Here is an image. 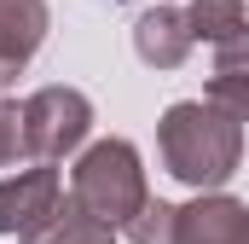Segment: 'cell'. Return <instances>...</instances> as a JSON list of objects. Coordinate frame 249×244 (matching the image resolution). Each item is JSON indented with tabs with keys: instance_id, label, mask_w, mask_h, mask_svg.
Masks as SVG:
<instances>
[{
	"instance_id": "cell-5",
	"label": "cell",
	"mask_w": 249,
	"mask_h": 244,
	"mask_svg": "<svg viewBox=\"0 0 249 244\" xmlns=\"http://www.w3.org/2000/svg\"><path fill=\"white\" fill-rule=\"evenodd\" d=\"M180 244H249V209L238 198L203 192L180 209Z\"/></svg>"
},
{
	"instance_id": "cell-8",
	"label": "cell",
	"mask_w": 249,
	"mask_h": 244,
	"mask_svg": "<svg viewBox=\"0 0 249 244\" xmlns=\"http://www.w3.org/2000/svg\"><path fill=\"white\" fill-rule=\"evenodd\" d=\"M23 244H116V227L99 221V215L70 192V198L53 203V215H41V221L23 233Z\"/></svg>"
},
{
	"instance_id": "cell-2",
	"label": "cell",
	"mask_w": 249,
	"mask_h": 244,
	"mask_svg": "<svg viewBox=\"0 0 249 244\" xmlns=\"http://www.w3.org/2000/svg\"><path fill=\"white\" fill-rule=\"evenodd\" d=\"M70 192L110 227H127L139 209H145V169H139V151L127 140H99L75 157V175H70Z\"/></svg>"
},
{
	"instance_id": "cell-4",
	"label": "cell",
	"mask_w": 249,
	"mask_h": 244,
	"mask_svg": "<svg viewBox=\"0 0 249 244\" xmlns=\"http://www.w3.org/2000/svg\"><path fill=\"white\" fill-rule=\"evenodd\" d=\"M64 198L58 169H23L12 181H0V233H29L41 215H53V203Z\"/></svg>"
},
{
	"instance_id": "cell-7",
	"label": "cell",
	"mask_w": 249,
	"mask_h": 244,
	"mask_svg": "<svg viewBox=\"0 0 249 244\" xmlns=\"http://www.w3.org/2000/svg\"><path fill=\"white\" fill-rule=\"evenodd\" d=\"M133 47H139V59L151 64V70H180L186 53L197 47L191 18H186V12H174V6L145 12V18H139V29H133Z\"/></svg>"
},
{
	"instance_id": "cell-13",
	"label": "cell",
	"mask_w": 249,
	"mask_h": 244,
	"mask_svg": "<svg viewBox=\"0 0 249 244\" xmlns=\"http://www.w3.org/2000/svg\"><path fill=\"white\" fill-rule=\"evenodd\" d=\"M214 64H232V70H249V23L232 35V41H220V59Z\"/></svg>"
},
{
	"instance_id": "cell-12",
	"label": "cell",
	"mask_w": 249,
	"mask_h": 244,
	"mask_svg": "<svg viewBox=\"0 0 249 244\" xmlns=\"http://www.w3.org/2000/svg\"><path fill=\"white\" fill-rule=\"evenodd\" d=\"M18 151H23V105L0 99V169L18 163Z\"/></svg>"
},
{
	"instance_id": "cell-6",
	"label": "cell",
	"mask_w": 249,
	"mask_h": 244,
	"mask_svg": "<svg viewBox=\"0 0 249 244\" xmlns=\"http://www.w3.org/2000/svg\"><path fill=\"white\" fill-rule=\"evenodd\" d=\"M47 41V0H0V81H12Z\"/></svg>"
},
{
	"instance_id": "cell-10",
	"label": "cell",
	"mask_w": 249,
	"mask_h": 244,
	"mask_svg": "<svg viewBox=\"0 0 249 244\" xmlns=\"http://www.w3.org/2000/svg\"><path fill=\"white\" fill-rule=\"evenodd\" d=\"M127 239L133 244H180V209L162 203V198H145V209L127 221Z\"/></svg>"
},
{
	"instance_id": "cell-11",
	"label": "cell",
	"mask_w": 249,
	"mask_h": 244,
	"mask_svg": "<svg viewBox=\"0 0 249 244\" xmlns=\"http://www.w3.org/2000/svg\"><path fill=\"white\" fill-rule=\"evenodd\" d=\"M209 105H220L226 117L249 122V70H232V64H214V76H209Z\"/></svg>"
},
{
	"instance_id": "cell-3",
	"label": "cell",
	"mask_w": 249,
	"mask_h": 244,
	"mask_svg": "<svg viewBox=\"0 0 249 244\" xmlns=\"http://www.w3.org/2000/svg\"><path fill=\"white\" fill-rule=\"evenodd\" d=\"M93 128V105L87 93L75 87H41L23 99V151L53 163V157H70Z\"/></svg>"
},
{
	"instance_id": "cell-9",
	"label": "cell",
	"mask_w": 249,
	"mask_h": 244,
	"mask_svg": "<svg viewBox=\"0 0 249 244\" xmlns=\"http://www.w3.org/2000/svg\"><path fill=\"white\" fill-rule=\"evenodd\" d=\"M186 18H191V35H197V41H214V47L232 41L249 23L244 0H197V6H186Z\"/></svg>"
},
{
	"instance_id": "cell-1",
	"label": "cell",
	"mask_w": 249,
	"mask_h": 244,
	"mask_svg": "<svg viewBox=\"0 0 249 244\" xmlns=\"http://www.w3.org/2000/svg\"><path fill=\"white\" fill-rule=\"evenodd\" d=\"M157 151H162V169L174 181L214 192V186L232 181V169L244 157V122L226 117L209 99H180L157 122Z\"/></svg>"
}]
</instances>
